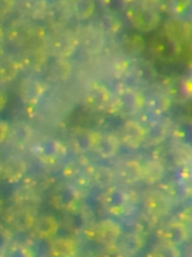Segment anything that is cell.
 I'll list each match as a JSON object with an SVG mask.
<instances>
[{
  "instance_id": "1",
  "label": "cell",
  "mask_w": 192,
  "mask_h": 257,
  "mask_svg": "<svg viewBox=\"0 0 192 257\" xmlns=\"http://www.w3.org/2000/svg\"><path fill=\"white\" fill-rule=\"evenodd\" d=\"M6 40L20 49L36 45H45L46 30L31 20L20 18L12 21L5 31Z\"/></svg>"
},
{
  "instance_id": "2",
  "label": "cell",
  "mask_w": 192,
  "mask_h": 257,
  "mask_svg": "<svg viewBox=\"0 0 192 257\" xmlns=\"http://www.w3.org/2000/svg\"><path fill=\"white\" fill-rule=\"evenodd\" d=\"M78 46L75 32L65 27L53 28L50 33H47L45 47L49 56L66 59L76 51Z\"/></svg>"
},
{
  "instance_id": "3",
  "label": "cell",
  "mask_w": 192,
  "mask_h": 257,
  "mask_svg": "<svg viewBox=\"0 0 192 257\" xmlns=\"http://www.w3.org/2000/svg\"><path fill=\"white\" fill-rule=\"evenodd\" d=\"M126 15L131 26L141 33L153 31L161 21L158 11L143 7L135 3L128 8Z\"/></svg>"
},
{
  "instance_id": "4",
  "label": "cell",
  "mask_w": 192,
  "mask_h": 257,
  "mask_svg": "<svg viewBox=\"0 0 192 257\" xmlns=\"http://www.w3.org/2000/svg\"><path fill=\"white\" fill-rule=\"evenodd\" d=\"M48 57L45 45H36L21 49L16 57L21 70L39 72L46 67Z\"/></svg>"
},
{
  "instance_id": "5",
  "label": "cell",
  "mask_w": 192,
  "mask_h": 257,
  "mask_svg": "<svg viewBox=\"0 0 192 257\" xmlns=\"http://www.w3.org/2000/svg\"><path fill=\"white\" fill-rule=\"evenodd\" d=\"M144 105V97L132 88L122 89L114 96V112L128 117L137 114Z\"/></svg>"
},
{
  "instance_id": "6",
  "label": "cell",
  "mask_w": 192,
  "mask_h": 257,
  "mask_svg": "<svg viewBox=\"0 0 192 257\" xmlns=\"http://www.w3.org/2000/svg\"><path fill=\"white\" fill-rule=\"evenodd\" d=\"M75 33L78 45L90 54H98L105 46V33L100 27L94 25L83 26Z\"/></svg>"
},
{
  "instance_id": "7",
  "label": "cell",
  "mask_w": 192,
  "mask_h": 257,
  "mask_svg": "<svg viewBox=\"0 0 192 257\" xmlns=\"http://www.w3.org/2000/svg\"><path fill=\"white\" fill-rule=\"evenodd\" d=\"M66 149L59 141L50 138L41 139L33 147V154L44 164L52 166L66 156Z\"/></svg>"
},
{
  "instance_id": "8",
  "label": "cell",
  "mask_w": 192,
  "mask_h": 257,
  "mask_svg": "<svg viewBox=\"0 0 192 257\" xmlns=\"http://www.w3.org/2000/svg\"><path fill=\"white\" fill-rule=\"evenodd\" d=\"M28 171L27 162L18 155H11L2 161V178L10 184L24 179Z\"/></svg>"
},
{
  "instance_id": "9",
  "label": "cell",
  "mask_w": 192,
  "mask_h": 257,
  "mask_svg": "<svg viewBox=\"0 0 192 257\" xmlns=\"http://www.w3.org/2000/svg\"><path fill=\"white\" fill-rule=\"evenodd\" d=\"M45 84L32 77L24 78L20 84V97L26 105H37L45 95Z\"/></svg>"
},
{
  "instance_id": "10",
  "label": "cell",
  "mask_w": 192,
  "mask_h": 257,
  "mask_svg": "<svg viewBox=\"0 0 192 257\" xmlns=\"http://www.w3.org/2000/svg\"><path fill=\"white\" fill-rule=\"evenodd\" d=\"M86 100L88 106L98 111H113L114 108V96L104 86L92 87L87 92Z\"/></svg>"
},
{
  "instance_id": "11",
  "label": "cell",
  "mask_w": 192,
  "mask_h": 257,
  "mask_svg": "<svg viewBox=\"0 0 192 257\" xmlns=\"http://www.w3.org/2000/svg\"><path fill=\"white\" fill-rule=\"evenodd\" d=\"M146 130L135 120H128L124 123L119 133V142L127 148L137 149L144 142Z\"/></svg>"
},
{
  "instance_id": "12",
  "label": "cell",
  "mask_w": 192,
  "mask_h": 257,
  "mask_svg": "<svg viewBox=\"0 0 192 257\" xmlns=\"http://www.w3.org/2000/svg\"><path fill=\"white\" fill-rule=\"evenodd\" d=\"M120 142L119 138L112 133H96L93 150L100 157L110 159L114 157L119 151Z\"/></svg>"
},
{
  "instance_id": "13",
  "label": "cell",
  "mask_w": 192,
  "mask_h": 257,
  "mask_svg": "<svg viewBox=\"0 0 192 257\" xmlns=\"http://www.w3.org/2000/svg\"><path fill=\"white\" fill-rule=\"evenodd\" d=\"M33 130L31 126L24 121H16L9 126L7 141L17 148H24L31 142Z\"/></svg>"
},
{
  "instance_id": "14",
  "label": "cell",
  "mask_w": 192,
  "mask_h": 257,
  "mask_svg": "<svg viewBox=\"0 0 192 257\" xmlns=\"http://www.w3.org/2000/svg\"><path fill=\"white\" fill-rule=\"evenodd\" d=\"M50 3L46 0H23L20 3V10L24 17L31 21L47 20Z\"/></svg>"
},
{
  "instance_id": "15",
  "label": "cell",
  "mask_w": 192,
  "mask_h": 257,
  "mask_svg": "<svg viewBox=\"0 0 192 257\" xmlns=\"http://www.w3.org/2000/svg\"><path fill=\"white\" fill-rule=\"evenodd\" d=\"M21 71V66L16 57L5 53L0 55V84H7L12 82Z\"/></svg>"
},
{
  "instance_id": "16",
  "label": "cell",
  "mask_w": 192,
  "mask_h": 257,
  "mask_svg": "<svg viewBox=\"0 0 192 257\" xmlns=\"http://www.w3.org/2000/svg\"><path fill=\"white\" fill-rule=\"evenodd\" d=\"M141 166L136 160H125L118 165L115 172L124 182L132 184L141 179Z\"/></svg>"
},
{
  "instance_id": "17",
  "label": "cell",
  "mask_w": 192,
  "mask_h": 257,
  "mask_svg": "<svg viewBox=\"0 0 192 257\" xmlns=\"http://www.w3.org/2000/svg\"><path fill=\"white\" fill-rule=\"evenodd\" d=\"M96 133L89 130L80 128L72 133L71 136V145L75 152L84 154L93 150Z\"/></svg>"
},
{
  "instance_id": "18",
  "label": "cell",
  "mask_w": 192,
  "mask_h": 257,
  "mask_svg": "<svg viewBox=\"0 0 192 257\" xmlns=\"http://www.w3.org/2000/svg\"><path fill=\"white\" fill-rule=\"evenodd\" d=\"M72 66L66 59L56 58L48 69V78L54 83L63 82L70 77Z\"/></svg>"
},
{
  "instance_id": "19",
  "label": "cell",
  "mask_w": 192,
  "mask_h": 257,
  "mask_svg": "<svg viewBox=\"0 0 192 257\" xmlns=\"http://www.w3.org/2000/svg\"><path fill=\"white\" fill-rule=\"evenodd\" d=\"M165 33L173 42H180L189 36L190 28L185 21L174 18L166 23Z\"/></svg>"
},
{
  "instance_id": "20",
  "label": "cell",
  "mask_w": 192,
  "mask_h": 257,
  "mask_svg": "<svg viewBox=\"0 0 192 257\" xmlns=\"http://www.w3.org/2000/svg\"><path fill=\"white\" fill-rule=\"evenodd\" d=\"M72 17L79 21L91 18L96 9L95 0H69Z\"/></svg>"
},
{
  "instance_id": "21",
  "label": "cell",
  "mask_w": 192,
  "mask_h": 257,
  "mask_svg": "<svg viewBox=\"0 0 192 257\" xmlns=\"http://www.w3.org/2000/svg\"><path fill=\"white\" fill-rule=\"evenodd\" d=\"M119 229L114 222L104 220L101 222L96 228L95 236L97 241L104 244L113 242L119 236Z\"/></svg>"
},
{
  "instance_id": "22",
  "label": "cell",
  "mask_w": 192,
  "mask_h": 257,
  "mask_svg": "<svg viewBox=\"0 0 192 257\" xmlns=\"http://www.w3.org/2000/svg\"><path fill=\"white\" fill-rule=\"evenodd\" d=\"M164 175V166L158 161L151 160L141 166V179L148 184H155L161 181Z\"/></svg>"
},
{
  "instance_id": "23",
  "label": "cell",
  "mask_w": 192,
  "mask_h": 257,
  "mask_svg": "<svg viewBox=\"0 0 192 257\" xmlns=\"http://www.w3.org/2000/svg\"><path fill=\"white\" fill-rule=\"evenodd\" d=\"M167 126L161 121L152 123L147 130H146L144 142L148 145H157L162 142L167 137Z\"/></svg>"
},
{
  "instance_id": "24",
  "label": "cell",
  "mask_w": 192,
  "mask_h": 257,
  "mask_svg": "<svg viewBox=\"0 0 192 257\" xmlns=\"http://www.w3.org/2000/svg\"><path fill=\"white\" fill-rule=\"evenodd\" d=\"M170 105V100L165 93L158 92L154 93L148 98L146 105L151 112L155 114H162L167 111Z\"/></svg>"
},
{
  "instance_id": "25",
  "label": "cell",
  "mask_w": 192,
  "mask_h": 257,
  "mask_svg": "<svg viewBox=\"0 0 192 257\" xmlns=\"http://www.w3.org/2000/svg\"><path fill=\"white\" fill-rule=\"evenodd\" d=\"M90 178L98 185L107 186L114 180L115 173L108 168L97 166L90 170Z\"/></svg>"
},
{
  "instance_id": "26",
  "label": "cell",
  "mask_w": 192,
  "mask_h": 257,
  "mask_svg": "<svg viewBox=\"0 0 192 257\" xmlns=\"http://www.w3.org/2000/svg\"><path fill=\"white\" fill-rule=\"evenodd\" d=\"M53 252L56 257H74L76 253V246L72 240L62 238L54 244Z\"/></svg>"
},
{
  "instance_id": "27",
  "label": "cell",
  "mask_w": 192,
  "mask_h": 257,
  "mask_svg": "<svg viewBox=\"0 0 192 257\" xmlns=\"http://www.w3.org/2000/svg\"><path fill=\"white\" fill-rule=\"evenodd\" d=\"M16 0H0V21H6L17 8Z\"/></svg>"
},
{
  "instance_id": "28",
  "label": "cell",
  "mask_w": 192,
  "mask_h": 257,
  "mask_svg": "<svg viewBox=\"0 0 192 257\" xmlns=\"http://www.w3.org/2000/svg\"><path fill=\"white\" fill-rule=\"evenodd\" d=\"M151 257H177V252L171 246L160 245L152 250Z\"/></svg>"
},
{
  "instance_id": "29",
  "label": "cell",
  "mask_w": 192,
  "mask_h": 257,
  "mask_svg": "<svg viewBox=\"0 0 192 257\" xmlns=\"http://www.w3.org/2000/svg\"><path fill=\"white\" fill-rule=\"evenodd\" d=\"M10 125L6 120L0 119V145L7 141Z\"/></svg>"
},
{
  "instance_id": "30",
  "label": "cell",
  "mask_w": 192,
  "mask_h": 257,
  "mask_svg": "<svg viewBox=\"0 0 192 257\" xmlns=\"http://www.w3.org/2000/svg\"><path fill=\"white\" fill-rule=\"evenodd\" d=\"M161 0H135V4L148 9H155L159 6Z\"/></svg>"
},
{
  "instance_id": "31",
  "label": "cell",
  "mask_w": 192,
  "mask_h": 257,
  "mask_svg": "<svg viewBox=\"0 0 192 257\" xmlns=\"http://www.w3.org/2000/svg\"><path fill=\"white\" fill-rule=\"evenodd\" d=\"M5 42H6L5 31L2 27H0V55L4 53Z\"/></svg>"
},
{
  "instance_id": "32",
  "label": "cell",
  "mask_w": 192,
  "mask_h": 257,
  "mask_svg": "<svg viewBox=\"0 0 192 257\" xmlns=\"http://www.w3.org/2000/svg\"><path fill=\"white\" fill-rule=\"evenodd\" d=\"M7 104V96L4 92L0 90V112L4 110Z\"/></svg>"
},
{
  "instance_id": "33",
  "label": "cell",
  "mask_w": 192,
  "mask_h": 257,
  "mask_svg": "<svg viewBox=\"0 0 192 257\" xmlns=\"http://www.w3.org/2000/svg\"><path fill=\"white\" fill-rule=\"evenodd\" d=\"M0 178H2V160H0Z\"/></svg>"
}]
</instances>
